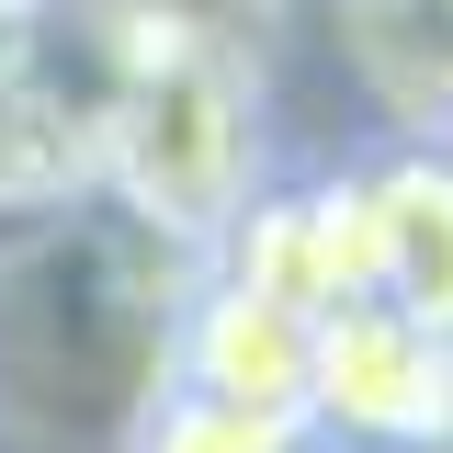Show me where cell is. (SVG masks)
I'll return each instance as SVG.
<instances>
[{"mask_svg": "<svg viewBox=\"0 0 453 453\" xmlns=\"http://www.w3.org/2000/svg\"><path fill=\"white\" fill-rule=\"evenodd\" d=\"M125 226H148L181 261H216V238L238 226V204L261 193V91H250V57L204 46V35H170L136 57L125 103L103 125V170H91Z\"/></svg>", "mask_w": 453, "mask_h": 453, "instance_id": "6da1fadb", "label": "cell"}, {"mask_svg": "<svg viewBox=\"0 0 453 453\" xmlns=\"http://www.w3.org/2000/svg\"><path fill=\"white\" fill-rule=\"evenodd\" d=\"M148 46L170 35L103 0H0V226L91 193L103 125Z\"/></svg>", "mask_w": 453, "mask_h": 453, "instance_id": "7a4b0ae2", "label": "cell"}, {"mask_svg": "<svg viewBox=\"0 0 453 453\" xmlns=\"http://www.w3.org/2000/svg\"><path fill=\"white\" fill-rule=\"evenodd\" d=\"M306 431L351 453H453V340L386 306H340L306 329Z\"/></svg>", "mask_w": 453, "mask_h": 453, "instance_id": "3957f363", "label": "cell"}, {"mask_svg": "<svg viewBox=\"0 0 453 453\" xmlns=\"http://www.w3.org/2000/svg\"><path fill=\"white\" fill-rule=\"evenodd\" d=\"M204 273L250 283L283 318H340L374 295V238H363V170H329V181H295V193H250L238 226L216 238Z\"/></svg>", "mask_w": 453, "mask_h": 453, "instance_id": "277c9868", "label": "cell"}, {"mask_svg": "<svg viewBox=\"0 0 453 453\" xmlns=\"http://www.w3.org/2000/svg\"><path fill=\"white\" fill-rule=\"evenodd\" d=\"M363 238H374L363 306L453 340V148H386L363 170Z\"/></svg>", "mask_w": 453, "mask_h": 453, "instance_id": "5b68a950", "label": "cell"}, {"mask_svg": "<svg viewBox=\"0 0 453 453\" xmlns=\"http://www.w3.org/2000/svg\"><path fill=\"white\" fill-rule=\"evenodd\" d=\"M170 386L226 396V408H295L306 419V318H283L250 283L204 273L181 295V329H170Z\"/></svg>", "mask_w": 453, "mask_h": 453, "instance_id": "8992f818", "label": "cell"}, {"mask_svg": "<svg viewBox=\"0 0 453 453\" xmlns=\"http://www.w3.org/2000/svg\"><path fill=\"white\" fill-rule=\"evenodd\" d=\"M340 57L396 148H453V0H340Z\"/></svg>", "mask_w": 453, "mask_h": 453, "instance_id": "52a82bcc", "label": "cell"}, {"mask_svg": "<svg viewBox=\"0 0 453 453\" xmlns=\"http://www.w3.org/2000/svg\"><path fill=\"white\" fill-rule=\"evenodd\" d=\"M318 431L295 408H226V396H181L159 386V408L125 431V453H306Z\"/></svg>", "mask_w": 453, "mask_h": 453, "instance_id": "ba28073f", "label": "cell"}]
</instances>
